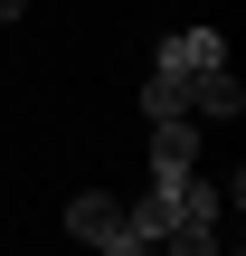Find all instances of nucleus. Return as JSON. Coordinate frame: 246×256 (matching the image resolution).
Returning <instances> with one entry per match:
<instances>
[{"mask_svg": "<svg viewBox=\"0 0 246 256\" xmlns=\"http://www.w3.org/2000/svg\"><path fill=\"white\" fill-rule=\"evenodd\" d=\"M142 104H152V114H190V124L237 114L246 86H237V66H228V38H218V28H171V38L152 48Z\"/></svg>", "mask_w": 246, "mask_h": 256, "instance_id": "f257e3e1", "label": "nucleus"}, {"mask_svg": "<svg viewBox=\"0 0 246 256\" xmlns=\"http://www.w3.org/2000/svg\"><path fill=\"white\" fill-rule=\"evenodd\" d=\"M66 228L85 238L95 256H152V238L123 218V200H104V190H76V209H66Z\"/></svg>", "mask_w": 246, "mask_h": 256, "instance_id": "f03ea898", "label": "nucleus"}, {"mask_svg": "<svg viewBox=\"0 0 246 256\" xmlns=\"http://www.w3.org/2000/svg\"><path fill=\"white\" fill-rule=\"evenodd\" d=\"M199 171V124L190 114H152V180H180Z\"/></svg>", "mask_w": 246, "mask_h": 256, "instance_id": "7ed1b4c3", "label": "nucleus"}, {"mask_svg": "<svg viewBox=\"0 0 246 256\" xmlns=\"http://www.w3.org/2000/svg\"><path fill=\"white\" fill-rule=\"evenodd\" d=\"M152 247L161 256H218V218H180V228H161Z\"/></svg>", "mask_w": 246, "mask_h": 256, "instance_id": "20e7f679", "label": "nucleus"}, {"mask_svg": "<svg viewBox=\"0 0 246 256\" xmlns=\"http://www.w3.org/2000/svg\"><path fill=\"white\" fill-rule=\"evenodd\" d=\"M19 10H28V0H0V19H19Z\"/></svg>", "mask_w": 246, "mask_h": 256, "instance_id": "39448f33", "label": "nucleus"}]
</instances>
